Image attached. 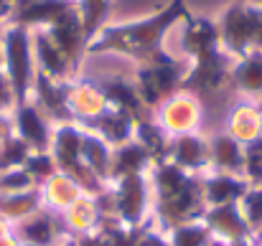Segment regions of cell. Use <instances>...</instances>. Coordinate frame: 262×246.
Here are the masks:
<instances>
[{
    "mask_svg": "<svg viewBox=\"0 0 262 246\" xmlns=\"http://www.w3.org/2000/svg\"><path fill=\"white\" fill-rule=\"evenodd\" d=\"M186 0H168L161 10H153L140 18L107 23L87 43V59L92 56H122L135 66L158 61L168 56L166 41L188 15Z\"/></svg>",
    "mask_w": 262,
    "mask_h": 246,
    "instance_id": "6da1fadb",
    "label": "cell"
},
{
    "mask_svg": "<svg viewBox=\"0 0 262 246\" xmlns=\"http://www.w3.org/2000/svg\"><path fill=\"white\" fill-rule=\"evenodd\" d=\"M222 48L239 59L250 51H262V0H232L214 18Z\"/></svg>",
    "mask_w": 262,
    "mask_h": 246,
    "instance_id": "7a4b0ae2",
    "label": "cell"
},
{
    "mask_svg": "<svg viewBox=\"0 0 262 246\" xmlns=\"http://www.w3.org/2000/svg\"><path fill=\"white\" fill-rule=\"evenodd\" d=\"M0 66L3 74L15 94V104L28 102L36 79V61H33V43L31 31L15 23H8L0 41Z\"/></svg>",
    "mask_w": 262,
    "mask_h": 246,
    "instance_id": "3957f363",
    "label": "cell"
},
{
    "mask_svg": "<svg viewBox=\"0 0 262 246\" xmlns=\"http://www.w3.org/2000/svg\"><path fill=\"white\" fill-rule=\"evenodd\" d=\"M183 77H186V61L173 56V54H168L158 61L135 66L133 84L138 89V96H140L143 107L153 114L171 94H176L183 86Z\"/></svg>",
    "mask_w": 262,
    "mask_h": 246,
    "instance_id": "277c9868",
    "label": "cell"
},
{
    "mask_svg": "<svg viewBox=\"0 0 262 246\" xmlns=\"http://www.w3.org/2000/svg\"><path fill=\"white\" fill-rule=\"evenodd\" d=\"M115 198V218L130 229H143L153 224V190L148 175H130L110 183Z\"/></svg>",
    "mask_w": 262,
    "mask_h": 246,
    "instance_id": "5b68a950",
    "label": "cell"
},
{
    "mask_svg": "<svg viewBox=\"0 0 262 246\" xmlns=\"http://www.w3.org/2000/svg\"><path fill=\"white\" fill-rule=\"evenodd\" d=\"M178 46H181V59L186 64H199V61H209L219 54H227L222 48L214 18L193 15V13H188L178 26Z\"/></svg>",
    "mask_w": 262,
    "mask_h": 246,
    "instance_id": "8992f818",
    "label": "cell"
},
{
    "mask_svg": "<svg viewBox=\"0 0 262 246\" xmlns=\"http://www.w3.org/2000/svg\"><path fill=\"white\" fill-rule=\"evenodd\" d=\"M153 117L171 137H178V135H188V132H201L204 107L193 91L178 89L153 112Z\"/></svg>",
    "mask_w": 262,
    "mask_h": 246,
    "instance_id": "52a82bcc",
    "label": "cell"
},
{
    "mask_svg": "<svg viewBox=\"0 0 262 246\" xmlns=\"http://www.w3.org/2000/svg\"><path fill=\"white\" fill-rule=\"evenodd\" d=\"M64 94H67V107H69L72 119L79 122L82 127L92 125L97 117H102L110 109L107 96L102 94L99 84L94 82V79L77 77V79L64 84Z\"/></svg>",
    "mask_w": 262,
    "mask_h": 246,
    "instance_id": "ba28073f",
    "label": "cell"
},
{
    "mask_svg": "<svg viewBox=\"0 0 262 246\" xmlns=\"http://www.w3.org/2000/svg\"><path fill=\"white\" fill-rule=\"evenodd\" d=\"M13 135H18L33 153H49L54 122L36 107L33 99H28L13 109Z\"/></svg>",
    "mask_w": 262,
    "mask_h": 246,
    "instance_id": "9c48e42d",
    "label": "cell"
},
{
    "mask_svg": "<svg viewBox=\"0 0 262 246\" xmlns=\"http://www.w3.org/2000/svg\"><path fill=\"white\" fill-rule=\"evenodd\" d=\"M201 221L206 224V229L211 231V236L216 241L224 244H234V241H245L252 239V229L245 221V213L237 203H224V206H211L204 211Z\"/></svg>",
    "mask_w": 262,
    "mask_h": 246,
    "instance_id": "30bf717a",
    "label": "cell"
},
{
    "mask_svg": "<svg viewBox=\"0 0 262 246\" xmlns=\"http://www.w3.org/2000/svg\"><path fill=\"white\" fill-rule=\"evenodd\" d=\"M31 43H33V61L38 74L61 84L79 77V69L61 54V48L43 31H31Z\"/></svg>",
    "mask_w": 262,
    "mask_h": 246,
    "instance_id": "8fae6325",
    "label": "cell"
},
{
    "mask_svg": "<svg viewBox=\"0 0 262 246\" xmlns=\"http://www.w3.org/2000/svg\"><path fill=\"white\" fill-rule=\"evenodd\" d=\"M74 8V0H15L10 23L23 26L28 31H41L61 20Z\"/></svg>",
    "mask_w": 262,
    "mask_h": 246,
    "instance_id": "7c38bea8",
    "label": "cell"
},
{
    "mask_svg": "<svg viewBox=\"0 0 262 246\" xmlns=\"http://www.w3.org/2000/svg\"><path fill=\"white\" fill-rule=\"evenodd\" d=\"M168 160L181 167L188 175H206L211 170L209 165V137L204 132H188V135H178L171 140V150H168Z\"/></svg>",
    "mask_w": 262,
    "mask_h": 246,
    "instance_id": "4fadbf2b",
    "label": "cell"
},
{
    "mask_svg": "<svg viewBox=\"0 0 262 246\" xmlns=\"http://www.w3.org/2000/svg\"><path fill=\"white\" fill-rule=\"evenodd\" d=\"M41 31L61 48V54H64L77 69H82V64H84V59H87V36H84V31H82L77 8H74L72 13H67L61 20H56L54 26L41 28Z\"/></svg>",
    "mask_w": 262,
    "mask_h": 246,
    "instance_id": "5bb4252c",
    "label": "cell"
},
{
    "mask_svg": "<svg viewBox=\"0 0 262 246\" xmlns=\"http://www.w3.org/2000/svg\"><path fill=\"white\" fill-rule=\"evenodd\" d=\"M224 132L229 137H234L242 147L260 140L262 137V109L257 102L250 99H239L237 104H232L227 122H224Z\"/></svg>",
    "mask_w": 262,
    "mask_h": 246,
    "instance_id": "9a60e30c",
    "label": "cell"
},
{
    "mask_svg": "<svg viewBox=\"0 0 262 246\" xmlns=\"http://www.w3.org/2000/svg\"><path fill=\"white\" fill-rule=\"evenodd\" d=\"M67 84V82H64ZM64 84L54 82L43 74L36 71V79H33V91H31V99L36 102V107L54 122V125H64V122H74L72 114H69V107H67V94H64Z\"/></svg>",
    "mask_w": 262,
    "mask_h": 246,
    "instance_id": "2e32d148",
    "label": "cell"
},
{
    "mask_svg": "<svg viewBox=\"0 0 262 246\" xmlns=\"http://www.w3.org/2000/svg\"><path fill=\"white\" fill-rule=\"evenodd\" d=\"M229 86L250 102L262 99V51H250L232 64L229 74Z\"/></svg>",
    "mask_w": 262,
    "mask_h": 246,
    "instance_id": "e0dca14e",
    "label": "cell"
},
{
    "mask_svg": "<svg viewBox=\"0 0 262 246\" xmlns=\"http://www.w3.org/2000/svg\"><path fill=\"white\" fill-rule=\"evenodd\" d=\"M247 180L242 175H229V173H214L209 170L206 175H201V190H204V201L206 208L211 206H224V203H237L242 201V195L247 193Z\"/></svg>",
    "mask_w": 262,
    "mask_h": 246,
    "instance_id": "ac0fdd59",
    "label": "cell"
},
{
    "mask_svg": "<svg viewBox=\"0 0 262 246\" xmlns=\"http://www.w3.org/2000/svg\"><path fill=\"white\" fill-rule=\"evenodd\" d=\"M94 82L99 84L102 94H104V96H107V102H110V107L122 109V112L133 114L135 119H140V117H148V114H150V112L143 107L140 96H138V89H135V84H133V77L127 79V77H117V74H112V77L94 79Z\"/></svg>",
    "mask_w": 262,
    "mask_h": 246,
    "instance_id": "d6986e66",
    "label": "cell"
},
{
    "mask_svg": "<svg viewBox=\"0 0 262 246\" xmlns=\"http://www.w3.org/2000/svg\"><path fill=\"white\" fill-rule=\"evenodd\" d=\"M209 165L214 173H229V175H242L245 165V147L229 137L224 130L209 135Z\"/></svg>",
    "mask_w": 262,
    "mask_h": 246,
    "instance_id": "ffe728a7",
    "label": "cell"
},
{
    "mask_svg": "<svg viewBox=\"0 0 262 246\" xmlns=\"http://www.w3.org/2000/svg\"><path fill=\"white\" fill-rule=\"evenodd\" d=\"M135 122H138V119H135L133 114L110 107L102 117H97L92 125H87V130L97 132L110 147H120V145H125V142L133 140V135H135Z\"/></svg>",
    "mask_w": 262,
    "mask_h": 246,
    "instance_id": "44dd1931",
    "label": "cell"
},
{
    "mask_svg": "<svg viewBox=\"0 0 262 246\" xmlns=\"http://www.w3.org/2000/svg\"><path fill=\"white\" fill-rule=\"evenodd\" d=\"M38 190H41V203H43V208L51 211V213H56V216H61V213L82 195V188L77 185V180L69 178V175L61 173V170H56L43 185H38Z\"/></svg>",
    "mask_w": 262,
    "mask_h": 246,
    "instance_id": "7402d4cb",
    "label": "cell"
},
{
    "mask_svg": "<svg viewBox=\"0 0 262 246\" xmlns=\"http://www.w3.org/2000/svg\"><path fill=\"white\" fill-rule=\"evenodd\" d=\"M59 218H61V226H64L74 239L94 234V231L99 229V224H102V213H99L94 198L87 195V193H82Z\"/></svg>",
    "mask_w": 262,
    "mask_h": 246,
    "instance_id": "603a6c76",
    "label": "cell"
},
{
    "mask_svg": "<svg viewBox=\"0 0 262 246\" xmlns=\"http://www.w3.org/2000/svg\"><path fill=\"white\" fill-rule=\"evenodd\" d=\"M153 167V158L135 142H125L120 147L112 150V165H110V183L130 178V175H148V170Z\"/></svg>",
    "mask_w": 262,
    "mask_h": 246,
    "instance_id": "cb8c5ba5",
    "label": "cell"
},
{
    "mask_svg": "<svg viewBox=\"0 0 262 246\" xmlns=\"http://www.w3.org/2000/svg\"><path fill=\"white\" fill-rule=\"evenodd\" d=\"M133 140L153 158V163H161V160H168V150H171V135L156 122L153 114L148 117H140L135 122V135Z\"/></svg>",
    "mask_w": 262,
    "mask_h": 246,
    "instance_id": "d4e9b609",
    "label": "cell"
},
{
    "mask_svg": "<svg viewBox=\"0 0 262 246\" xmlns=\"http://www.w3.org/2000/svg\"><path fill=\"white\" fill-rule=\"evenodd\" d=\"M112 150L97 132H92L84 127V137H82V160L89 170L110 185V165H112Z\"/></svg>",
    "mask_w": 262,
    "mask_h": 246,
    "instance_id": "484cf974",
    "label": "cell"
},
{
    "mask_svg": "<svg viewBox=\"0 0 262 246\" xmlns=\"http://www.w3.org/2000/svg\"><path fill=\"white\" fill-rule=\"evenodd\" d=\"M77 5V15H79V23H82V31L87 36V43L107 26L112 23V8H115V0H74Z\"/></svg>",
    "mask_w": 262,
    "mask_h": 246,
    "instance_id": "4316f807",
    "label": "cell"
},
{
    "mask_svg": "<svg viewBox=\"0 0 262 246\" xmlns=\"http://www.w3.org/2000/svg\"><path fill=\"white\" fill-rule=\"evenodd\" d=\"M41 208H43V203H41V190L38 188H28V190H20V193L0 195V213L10 224H18V221L33 216Z\"/></svg>",
    "mask_w": 262,
    "mask_h": 246,
    "instance_id": "83f0119b",
    "label": "cell"
},
{
    "mask_svg": "<svg viewBox=\"0 0 262 246\" xmlns=\"http://www.w3.org/2000/svg\"><path fill=\"white\" fill-rule=\"evenodd\" d=\"M166 236H168V244L171 246H209L214 241L211 231L206 229V224L201 218L173 226L171 231H166Z\"/></svg>",
    "mask_w": 262,
    "mask_h": 246,
    "instance_id": "f1b7e54d",
    "label": "cell"
},
{
    "mask_svg": "<svg viewBox=\"0 0 262 246\" xmlns=\"http://www.w3.org/2000/svg\"><path fill=\"white\" fill-rule=\"evenodd\" d=\"M31 153H33V150H31L18 135H10V137L0 140V173L23 167L26 160L31 158Z\"/></svg>",
    "mask_w": 262,
    "mask_h": 246,
    "instance_id": "f546056e",
    "label": "cell"
},
{
    "mask_svg": "<svg viewBox=\"0 0 262 246\" xmlns=\"http://www.w3.org/2000/svg\"><path fill=\"white\" fill-rule=\"evenodd\" d=\"M242 178L247 180L250 188H262V137L250 142V145H245Z\"/></svg>",
    "mask_w": 262,
    "mask_h": 246,
    "instance_id": "4dcf8cb0",
    "label": "cell"
},
{
    "mask_svg": "<svg viewBox=\"0 0 262 246\" xmlns=\"http://www.w3.org/2000/svg\"><path fill=\"white\" fill-rule=\"evenodd\" d=\"M239 208L245 213L247 226L252 229V236L262 231V188H247V193L239 201Z\"/></svg>",
    "mask_w": 262,
    "mask_h": 246,
    "instance_id": "1f68e13d",
    "label": "cell"
},
{
    "mask_svg": "<svg viewBox=\"0 0 262 246\" xmlns=\"http://www.w3.org/2000/svg\"><path fill=\"white\" fill-rule=\"evenodd\" d=\"M23 170L28 173V178H31L36 185H43V183L56 173V163H54L51 153H31V158L26 160Z\"/></svg>",
    "mask_w": 262,
    "mask_h": 246,
    "instance_id": "d6a6232c",
    "label": "cell"
},
{
    "mask_svg": "<svg viewBox=\"0 0 262 246\" xmlns=\"http://www.w3.org/2000/svg\"><path fill=\"white\" fill-rule=\"evenodd\" d=\"M135 246H171V244H168L166 231H161L158 226L148 224V226L140 229V234H138V244Z\"/></svg>",
    "mask_w": 262,
    "mask_h": 246,
    "instance_id": "836d02e7",
    "label": "cell"
},
{
    "mask_svg": "<svg viewBox=\"0 0 262 246\" xmlns=\"http://www.w3.org/2000/svg\"><path fill=\"white\" fill-rule=\"evenodd\" d=\"M15 10V0H0V26H8Z\"/></svg>",
    "mask_w": 262,
    "mask_h": 246,
    "instance_id": "e575fe53",
    "label": "cell"
},
{
    "mask_svg": "<svg viewBox=\"0 0 262 246\" xmlns=\"http://www.w3.org/2000/svg\"><path fill=\"white\" fill-rule=\"evenodd\" d=\"M10 234H13V224L0 213V239H3V236H10Z\"/></svg>",
    "mask_w": 262,
    "mask_h": 246,
    "instance_id": "d590c367",
    "label": "cell"
},
{
    "mask_svg": "<svg viewBox=\"0 0 262 246\" xmlns=\"http://www.w3.org/2000/svg\"><path fill=\"white\" fill-rule=\"evenodd\" d=\"M0 246H20V241L10 234V236H3V239H0Z\"/></svg>",
    "mask_w": 262,
    "mask_h": 246,
    "instance_id": "8d00e7d4",
    "label": "cell"
},
{
    "mask_svg": "<svg viewBox=\"0 0 262 246\" xmlns=\"http://www.w3.org/2000/svg\"><path fill=\"white\" fill-rule=\"evenodd\" d=\"M252 246H262V231H260V234H255V236H252Z\"/></svg>",
    "mask_w": 262,
    "mask_h": 246,
    "instance_id": "74e56055",
    "label": "cell"
},
{
    "mask_svg": "<svg viewBox=\"0 0 262 246\" xmlns=\"http://www.w3.org/2000/svg\"><path fill=\"white\" fill-rule=\"evenodd\" d=\"M229 246H252V239H245V241H234V244Z\"/></svg>",
    "mask_w": 262,
    "mask_h": 246,
    "instance_id": "f35d334b",
    "label": "cell"
},
{
    "mask_svg": "<svg viewBox=\"0 0 262 246\" xmlns=\"http://www.w3.org/2000/svg\"><path fill=\"white\" fill-rule=\"evenodd\" d=\"M209 246H229V244H224V241H216V239H214V241H211Z\"/></svg>",
    "mask_w": 262,
    "mask_h": 246,
    "instance_id": "ab89813d",
    "label": "cell"
},
{
    "mask_svg": "<svg viewBox=\"0 0 262 246\" xmlns=\"http://www.w3.org/2000/svg\"><path fill=\"white\" fill-rule=\"evenodd\" d=\"M3 31H5V26H0V41H3Z\"/></svg>",
    "mask_w": 262,
    "mask_h": 246,
    "instance_id": "60d3db41",
    "label": "cell"
},
{
    "mask_svg": "<svg viewBox=\"0 0 262 246\" xmlns=\"http://www.w3.org/2000/svg\"><path fill=\"white\" fill-rule=\"evenodd\" d=\"M257 104H260V109H262V99H260V102H257Z\"/></svg>",
    "mask_w": 262,
    "mask_h": 246,
    "instance_id": "b9f144b4",
    "label": "cell"
},
{
    "mask_svg": "<svg viewBox=\"0 0 262 246\" xmlns=\"http://www.w3.org/2000/svg\"><path fill=\"white\" fill-rule=\"evenodd\" d=\"M20 246H26V244H20Z\"/></svg>",
    "mask_w": 262,
    "mask_h": 246,
    "instance_id": "7bdbcfd3",
    "label": "cell"
}]
</instances>
